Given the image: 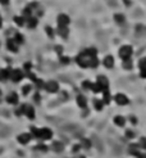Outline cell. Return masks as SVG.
Returning a JSON list of instances; mask_svg holds the SVG:
<instances>
[{
  "mask_svg": "<svg viewBox=\"0 0 146 158\" xmlns=\"http://www.w3.org/2000/svg\"><path fill=\"white\" fill-rule=\"evenodd\" d=\"M132 55V48L129 45H126V46H122L119 49V57L123 59V61H127L129 59Z\"/></svg>",
  "mask_w": 146,
  "mask_h": 158,
  "instance_id": "cell-1",
  "label": "cell"
},
{
  "mask_svg": "<svg viewBox=\"0 0 146 158\" xmlns=\"http://www.w3.org/2000/svg\"><path fill=\"white\" fill-rule=\"evenodd\" d=\"M90 57H87V55H85L83 53H81L76 58V61H77V63L79 64L81 67H83V68H86V67H90Z\"/></svg>",
  "mask_w": 146,
  "mask_h": 158,
  "instance_id": "cell-2",
  "label": "cell"
},
{
  "mask_svg": "<svg viewBox=\"0 0 146 158\" xmlns=\"http://www.w3.org/2000/svg\"><path fill=\"white\" fill-rule=\"evenodd\" d=\"M58 25H59V27H67L69 25V17L67 14H59L58 15Z\"/></svg>",
  "mask_w": 146,
  "mask_h": 158,
  "instance_id": "cell-3",
  "label": "cell"
},
{
  "mask_svg": "<svg viewBox=\"0 0 146 158\" xmlns=\"http://www.w3.org/2000/svg\"><path fill=\"white\" fill-rule=\"evenodd\" d=\"M51 136H53V131L50 129H41L40 130V139H44V140H47V139H51Z\"/></svg>",
  "mask_w": 146,
  "mask_h": 158,
  "instance_id": "cell-4",
  "label": "cell"
},
{
  "mask_svg": "<svg viewBox=\"0 0 146 158\" xmlns=\"http://www.w3.org/2000/svg\"><path fill=\"white\" fill-rule=\"evenodd\" d=\"M10 79H12L14 82H18V81H21L23 79V75L19 69H13L12 72H10Z\"/></svg>",
  "mask_w": 146,
  "mask_h": 158,
  "instance_id": "cell-5",
  "label": "cell"
},
{
  "mask_svg": "<svg viewBox=\"0 0 146 158\" xmlns=\"http://www.w3.org/2000/svg\"><path fill=\"white\" fill-rule=\"evenodd\" d=\"M114 99L117 102V104H119V106H126L128 104V98L124 95V94H117L114 96Z\"/></svg>",
  "mask_w": 146,
  "mask_h": 158,
  "instance_id": "cell-6",
  "label": "cell"
},
{
  "mask_svg": "<svg viewBox=\"0 0 146 158\" xmlns=\"http://www.w3.org/2000/svg\"><path fill=\"white\" fill-rule=\"evenodd\" d=\"M97 84L101 86L102 91H106L108 90V86H109V81L105 76H99V79H97Z\"/></svg>",
  "mask_w": 146,
  "mask_h": 158,
  "instance_id": "cell-7",
  "label": "cell"
},
{
  "mask_svg": "<svg viewBox=\"0 0 146 158\" xmlns=\"http://www.w3.org/2000/svg\"><path fill=\"white\" fill-rule=\"evenodd\" d=\"M45 89H46L49 92H57V91L59 90L58 82H55V81H49V82L45 85Z\"/></svg>",
  "mask_w": 146,
  "mask_h": 158,
  "instance_id": "cell-8",
  "label": "cell"
},
{
  "mask_svg": "<svg viewBox=\"0 0 146 158\" xmlns=\"http://www.w3.org/2000/svg\"><path fill=\"white\" fill-rule=\"evenodd\" d=\"M7 102L9 104H17L18 103V94L17 92H10V94L7 96Z\"/></svg>",
  "mask_w": 146,
  "mask_h": 158,
  "instance_id": "cell-9",
  "label": "cell"
},
{
  "mask_svg": "<svg viewBox=\"0 0 146 158\" xmlns=\"http://www.w3.org/2000/svg\"><path fill=\"white\" fill-rule=\"evenodd\" d=\"M31 134H21L19 136H18V141L21 144H27L28 141L31 140Z\"/></svg>",
  "mask_w": 146,
  "mask_h": 158,
  "instance_id": "cell-10",
  "label": "cell"
},
{
  "mask_svg": "<svg viewBox=\"0 0 146 158\" xmlns=\"http://www.w3.org/2000/svg\"><path fill=\"white\" fill-rule=\"evenodd\" d=\"M7 48H8V50L13 52V53L18 52V46H17V42H15V41H13V40H8V42H7Z\"/></svg>",
  "mask_w": 146,
  "mask_h": 158,
  "instance_id": "cell-11",
  "label": "cell"
},
{
  "mask_svg": "<svg viewBox=\"0 0 146 158\" xmlns=\"http://www.w3.org/2000/svg\"><path fill=\"white\" fill-rule=\"evenodd\" d=\"M24 114L27 117H28L30 119H34L35 118V111H34V108L30 107V106H26L24 108Z\"/></svg>",
  "mask_w": 146,
  "mask_h": 158,
  "instance_id": "cell-12",
  "label": "cell"
},
{
  "mask_svg": "<svg viewBox=\"0 0 146 158\" xmlns=\"http://www.w3.org/2000/svg\"><path fill=\"white\" fill-rule=\"evenodd\" d=\"M140 69H141V77L146 79V58H142L140 61Z\"/></svg>",
  "mask_w": 146,
  "mask_h": 158,
  "instance_id": "cell-13",
  "label": "cell"
},
{
  "mask_svg": "<svg viewBox=\"0 0 146 158\" xmlns=\"http://www.w3.org/2000/svg\"><path fill=\"white\" fill-rule=\"evenodd\" d=\"M104 66L106 68H112L113 66H114V59H113L112 55H106L105 59H104Z\"/></svg>",
  "mask_w": 146,
  "mask_h": 158,
  "instance_id": "cell-14",
  "label": "cell"
},
{
  "mask_svg": "<svg viewBox=\"0 0 146 158\" xmlns=\"http://www.w3.org/2000/svg\"><path fill=\"white\" fill-rule=\"evenodd\" d=\"M10 77V71L9 69H0V81H5Z\"/></svg>",
  "mask_w": 146,
  "mask_h": 158,
  "instance_id": "cell-15",
  "label": "cell"
},
{
  "mask_svg": "<svg viewBox=\"0 0 146 158\" xmlns=\"http://www.w3.org/2000/svg\"><path fill=\"white\" fill-rule=\"evenodd\" d=\"M77 103L81 108H86L87 107V102H86V98L83 95H78L77 96Z\"/></svg>",
  "mask_w": 146,
  "mask_h": 158,
  "instance_id": "cell-16",
  "label": "cell"
},
{
  "mask_svg": "<svg viewBox=\"0 0 146 158\" xmlns=\"http://www.w3.org/2000/svg\"><path fill=\"white\" fill-rule=\"evenodd\" d=\"M114 123L122 127V126H124V123H126V119H124V117H122V116H117L114 118Z\"/></svg>",
  "mask_w": 146,
  "mask_h": 158,
  "instance_id": "cell-17",
  "label": "cell"
},
{
  "mask_svg": "<svg viewBox=\"0 0 146 158\" xmlns=\"http://www.w3.org/2000/svg\"><path fill=\"white\" fill-rule=\"evenodd\" d=\"M58 32H59V35H60L63 39H67V36H68V29H67V27H59Z\"/></svg>",
  "mask_w": 146,
  "mask_h": 158,
  "instance_id": "cell-18",
  "label": "cell"
},
{
  "mask_svg": "<svg viewBox=\"0 0 146 158\" xmlns=\"http://www.w3.org/2000/svg\"><path fill=\"white\" fill-rule=\"evenodd\" d=\"M53 148H54V150H55V152H62L63 150V144L60 143V141H54Z\"/></svg>",
  "mask_w": 146,
  "mask_h": 158,
  "instance_id": "cell-19",
  "label": "cell"
},
{
  "mask_svg": "<svg viewBox=\"0 0 146 158\" xmlns=\"http://www.w3.org/2000/svg\"><path fill=\"white\" fill-rule=\"evenodd\" d=\"M37 25V19L36 18H28L27 21V26H28V29H35Z\"/></svg>",
  "mask_w": 146,
  "mask_h": 158,
  "instance_id": "cell-20",
  "label": "cell"
},
{
  "mask_svg": "<svg viewBox=\"0 0 146 158\" xmlns=\"http://www.w3.org/2000/svg\"><path fill=\"white\" fill-rule=\"evenodd\" d=\"M114 19L118 25H123L124 23V15L123 14H115L114 15Z\"/></svg>",
  "mask_w": 146,
  "mask_h": 158,
  "instance_id": "cell-21",
  "label": "cell"
},
{
  "mask_svg": "<svg viewBox=\"0 0 146 158\" xmlns=\"http://www.w3.org/2000/svg\"><path fill=\"white\" fill-rule=\"evenodd\" d=\"M94 106H95V108H96L97 111H101L102 109V106H104V102H101L99 99H95L94 100Z\"/></svg>",
  "mask_w": 146,
  "mask_h": 158,
  "instance_id": "cell-22",
  "label": "cell"
},
{
  "mask_svg": "<svg viewBox=\"0 0 146 158\" xmlns=\"http://www.w3.org/2000/svg\"><path fill=\"white\" fill-rule=\"evenodd\" d=\"M90 90H92L94 92H100V91H102V89H101V86L99 85V84H91V89Z\"/></svg>",
  "mask_w": 146,
  "mask_h": 158,
  "instance_id": "cell-23",
  "label": "cell"
},
{
  "mask_svg": "<svg viewBox=\"0 0 146 158\" xmlns=\"http://www.w3.org/2000/svg\"><path fill=\"white\" fill-rule=\"evenodd\" d=\"M123 68H124V69H132V62H131V59L123 61Z\"/></svg>",
  "mask_w": 146,
  "mask_h": 158,
  "instance_id": "cell-24",
  "label": "cell"
},
{
  "mask_svg": "<svg viewBox=\"0 0 146 158\" xmlns=\"http://www.w3.org/2000/svg\"><path fill=\"white\" fill-rule=\"evenodd\" d=\"M97 66H99V61H97V58H96V57L91 58V59H90V67L96 68Z\"/></svg>",
  "mask_w": 146,
  "mask_h": 158,
  "instance_id": "cell-25",
  "label": "cell"
},
{
  "mask_svg": "<svg viewBox=\"0 0 146 158\" xmlns=\"http://www.w3.org/2000/svg\"><path fill=\"white\" fill-rule=\"evenodd\" d=\"M102 92H104V100H102V102H104V103H106V104H109V103H110V94H109V91H102Z\"/></svg>",
  "mask_w": 146,
  "mask_h": 158,
  "instance_id": "cell-26",
  "label": "cell"
},
{
  "mask_svg": "<svg viewBox=\"0 0 146 158\" xmlns=\"http://www.w3.org/2000/svg\"><path fill=\"white\" fill-rule=\"evenodd\" d=\"M14 22L17 23L18 26H23V22H24V21H23L22 17H14Z\"/></svg>",
  "mask_w": 146,
  "mask_h": 158,
  "instance_id": "cell-27",
  "label": "cell"
},
{
  "mask_svg": "<svg viewBox=\"0 0 146 158\" xmlns=\"http://www.w3.org/2000/svg\"><path fill=\"white\" fill-rule=\"evenodd\" d=\"M30 91H31V85H24V86H23V89H22V92H23V94L27 95Z\"/></svg>",
  "mask_w": 146,
  "mask_h": 158,
  "instance_id": "cell-28",
  "label": "cell"
},
{
  "mask_svg": "<svg viewBox=\"0 0 146 158\" xmlns=\"http://www.w3.org/2000/svg\"><path fill=\"white\" fill-rule=\"evenodd\" d=\"M24 108H26V106H22L21 108H18V109L15 111V114H17V116H22V114L24 113Z\"/></svg>",
  "mask_w": 146,
  "mask_h": 158,
  "instance_id": "cell-29",
  "label": "cell"
},
{
  "mask_svg": "<svg viewBox=\"0 0 146 158\" xmlns=\"http://www.w3.org/2000/svg\"><path fill=\"white\" fill-rule=\"evenodd\" d=\"M45 30H46V32H47V36H49V37H51V39H53V37H54V35H53L54 32H53V29H51V27H49V26H47Z\"/></svg>",
  "mask_w": 146,
  "mask_h": 158,
  "instance_id": "cell-30",
  "label": "cell"
},
{
  "mask_svg": "<svg viewBox=\"0 0 146 158\" xmlns=\"http://www.w3.org/2000/svg\"><path fill=\"white\" fill-rule=\"evenodd\" d=\"M140 146L144 149H146V138H141L140 139Z\"/></svg>",
  "mask_w": 146,
  "mask_h": 158,
  "instance_id": "cell-31",
  "label": "cell"
},
{
  "mask_svg": "<svg viewBox=\"0 0 146 158\" xmlns=\"http://www.w3.org/2000/svg\"><path fill=\"white\" fill-rule=\"evenodd\" d=\"M15 42H17V44H21V42H23V37L21 36L19 34L15 35Z\"/></svg>",
  "mask_w": 146,
  "mask_h": 158,
  "instance_id": "cell-32",
  "label": "cell"
},
{
  "mask_svg": "<svg viewBox=\"0 0 146 158\" xmlns=\"http://www.w3.org/2000/svg\"><path fill=\"white\" fill-rule=\"evenodd\" d=\"M36 149H37V150L46 152V150H47V146H46V145H44V144H41V145H37V146H36Z\"/></svg>",
  "mask_w": 146,
  "mask_h": 158,
  "instance_id": "cell-33",
  "label": "cell"
},
{
  "mask_svg": "<svg viewBox=\"0 0 146 158\" xmlns=\"http://www.w3.org/2000/svg\"><path fill=\"white\" fill-rule=\"evenodd\" d=\"M91 84L92 82H90V81H83V84H82L83 89H91Z\"/></svg>",
  "mask_w": 146,
  "mask_h": 158,
  "instance_id": "cell-34",
  "label": "cell"
},
{
  "mask_svg": "<svg viewBox=\"0 0 146 158\" xmlns=\"http://www.w3.org/2000/svg\"><path fill=\"white\" fill-rule=\"evenodd\" d=\"M35 82H36V85H37V88H39V89H41V88H44V82H42L41 80H36Z\"/></svg>",
  "mask_w": 146,
  "mask_h": 158,
  "instance_id": "cell-35",
  "label": "cell"
},
{
  "mask_svg": "<svg viewBox=\"0 0 146 158\" xmlns=\"http://www.w3.org/2000/svg\"><path fill=\"white\" fill-rule=\"evenodd\" d=\"M82 144L85 148H90V141L89 140H86V139H82Z\"/></svg>",
  "mask_w": 146,
  "mask_h": 158,
  "instance_id": "cell-36",
  "label": "cell"
},
{
  "mask_svg": "<svg viewBox=\"0 0 146 158\" xmlns=\"http://www.w3.org/2000/svg\"><path fill=\"white\" fill-rule=\"evenodd\" d=\"M23 14L27 15V17H30V14H31V9H30V8H26V9L23 10ZM30 18H31V17H30Z\"/></svg>",
  "mask_w": 146,
  "mask_h": 158,
  "instance_id": "cell-37",
  "label": "cell"
},
{
  "mask_svg": "<svg viewBox=\"0 0 146 158\" xmlns=\"http://www.w3.org/2000/svg\"><path fill=\"white\" fill-rule=\"evenodd\" d=\"M60 61H62L63 63H68V62H69V59H68V58H64V57L60 55Z\"/></svg>",
  "mask_w": 146,
  "mask_h": 158,
  "instance_id": "cell-38",
  "label": "cell"
},
{
  "mask_svg": "<svg viewBox=\"0 0 146 158\" xmlns=\"http://www.w3.org/2000/svg\"><path fill=\"white\" fill-rule=\"evenodd\" d=\"M31 67H32V66H31V63H26V64H24V69H27V71L31 69Z\"/></svg>",
  "mask_w": 146,
  "mask_h": 158,
  "instance_id": "cell-39",
  "label": "cell"
},
{
  "mask_svg": "<svg viewBox=\"0 0 146 158\" xmlns=\"http://www.w3.org/2000/svg\"><path fill=\"white\" fill-rule=\"evenodd\" d=\"M136 156H137L138 158H146V154H141V153H138V152L136 153Z\"/></svg>",
  "mask_w": 146,
  "mask_h": 158,
  "instance_id": "cell-40",
  "label": "cell"
},
{
  "mask_svg": "<svg viewBox=\"0 0 146 158\" xmlns=\"http://www.w3.org/2000/svg\"><path fill=\"white\" fill-rule=\"evenodd\" d=\"M79 148H81V145H74V146H73V152H77Z\"/></svg>",
  "mask_w": 146,
  "mask_h": 158,
  "instance_id": "cell-41",
  "label": "cell"
},
{
  "mask_svg": "<svg viewBox=\"0 0 146 158\" xmlns=\"http://www.w3.org/2000/svg\"><path fill=\"white\" fill-rule=\"evenodd\" d=\"M0 3H2V4H4V5H7L9 2H8V0H0Z\"/></svg>",
  "mask_w": 146,
  "mask_h": 158,
  "instance_id": "cell-42",
  "label": "cell"
},
{
  "mask_svg": "<svg viewBox=\"0 0 146 158\" xmlns=\"http://www.w3.org/2000/svg\"><path fill=\"white\" fill-rule=\"evenodd\" d=\"M126 135H127V136H129V138H132V136H133V134H132L131 131H127V133H126Z\"/></svg>",
  "mask_w": 146,
  "mask_h": 158,
  "instance_id": "cell-43",
  "label": "cell"
},
{
  "mask_svg": "<svg viewBox=\"0 0 146 158\" xmlns=\"http://www.w3.org/2000/svg\"><path fill=\"white\" fill-rule=\"evenodd\" d=\"M0 27H2V17H0Z\"/></svg>",
  "mask_w": 146,
  "mask_h": 158,
  "instance_id": "cell-44",
  "label": "cell"
},
{
  "mask_svg": "<svg viewBox=\"0 0 146 158\" xmlns=\"http://www.w3.org/2000/svg\"><path fill=\"white\" fill-rule=\"evenodd\" d=\"M79 158H85V157H79Z\"/></svg>",
  "mask_w": 146,
  "mask_h": 158,
  "instance_id": "cell-45",
  "label": "cell"
},
{
  "mask_svg": "<svg viewBox=\"0 0 146 158\" xmlns=\"http://www.w3.org/2000/svg\"><path fill=\"white\" fill-rule=\"evenodd\" d=\"M0 95H2V91H0Z\"/></svg>",
  "mask_w": 146,
  "mask_h": 158,
  "instance_id": "cell-46",
  "label": "cell"
}]
</instances>
